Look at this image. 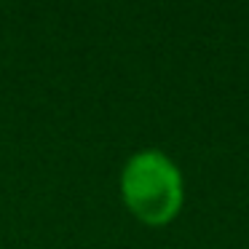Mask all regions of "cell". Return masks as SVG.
<instances>
[{"label":"cell","instance_id":"cell-1","mask_svg":"<svg viewBox=\"0 0 249 249\" xmlns=\"http://www.w3.org/2000/svg\"><path fill=\"white\" fill-rule=\"evenodd\" d=\"M121 193L142 222L163 225L182 206V177L161 150H140L124 166Z\"/></svg>","mask_w":249,"mask_h":249}]
</instances>
